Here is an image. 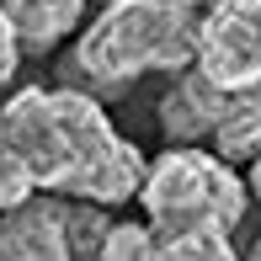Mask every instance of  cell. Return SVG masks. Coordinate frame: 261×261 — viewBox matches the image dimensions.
<instances>
[{"label":"cell","instance_id":"ba28073f","mask_svg":"<svg viewBox=\"0 0 261 261\" xmlns=\"http://www.w3.org/2000/svg\"><path fill=\"white\" fill-rule=\"evenodd\" d=\"M208 149L219 160H229V165L251 160L261 149V86L229 91V107H224V117H219V128H213Z\"/></svg>","mask_w":261,"mask_h":261},{"label":"cell","instance_id":"8992f818","mask_svg":"<svg viewBox=\"0 0 261 261\" xmlns=\"http://www.w3.org/2000/svg\"><path fill=\"white\" fill-rule=\"evenodd\" d=\"M155 107H160L155 112L160 134L171 139V144H208L219 117H224V107H229V91L213 86L197 64H187V69L171 75V86H165V96Z\"/></svg>","mask_w":261,"mask_h":261},{"label":"cell","instance_id":"30bf717a","mask_svg":"<svg viewBox=\"0 0 261 261\" xmlns=\"http://www.w3.org/2000/svg\"><path fill=\"white\" fill-rule=\"evenodd\" d=\"M96 261H160L155 256V229H149V224H134V219L107 224Z\"/></svg>","mask_w":261,"mask_h":261},{"label":"cell","instance_id":"4fadbf2b","mask_svg":"<svg viewBox=\"0 0 261 261\" xmlns=\"http://www.w3.org/2000/svg\"><path fill=\"white\" fill-rule=\"evenodd\" d=\"M245 192H251L256 203H261V149H256V155H251V181H245Z\"/></svg>","mask_w":261,"mask_h":261},{"label":"cell","instance_id":"7c38bea8","mask_svg":"<svg viewBox=\"0 0 261 261\" xmlns=\"http://www.w3.org/2000/svg\"><path fill=\"white\" fill-rule=\"evenodd\" d=\"M21 69V43H16V27L6 21V11H0V86H11Z\"/></svg>","mask_w":261,"mask_h":261},{"label":"cell","instance_id":"5b68a950","mask_svg":"<svg viewBox=\"0 0 261 261\" xmlns=\"http://www.w3.org/2000/svg\"><path fill=\"white\" fill-rule=\"evenodd\" d=\"M192 64L224 91L261 86V0H213L197 11Z\"/></svg>","mask_w":261,"mask_h":261},{"label":"cell","instance_id":"8fae6325","mask_svg":"<svg viewBox=\"0 0 261 261\" xmlns=\"http://www.w3.org/2000/svg\"><path fill=\"white\" fill-rule=\"evenodd\" d=\"M27 192H32V176H27V165L16 160V149H11V139H6V123H0V208L21 203Z\"/></svg>","mask_w":261,"mask_h":261},{"label":"cell","instance_id":"5bb4252c","mask_svg":"<svg viewBox=\"0 0 261 261\" xmlns=\"http://www.w3.org/2000/svg\"><path fill=\"white\" fill-rule=\"evenodd\" d=\"M181 6H192V11H208V6H213V0H181Z\"/></svg>","mask_w":261,"mask_h":261},{"label":"cell","instance_id":"3957f363","mask_svg":"<svg viewBox=\"0 0 261 261\" xmlns=\"http://www.w3.org/2000/svg\"><path fill=\"white\" fill-rule=\"evenodd\" d=\"M139 203L144 224L160 234L176 229H240L251 192H245L240 171L219 160L213 149L197 144H171L165 155L144 160V181H139Z\"/></svg>","mask_w":261,"mask_h":261},{"label":"cell","instance_id":"277c9868","mask_svg":"<svg viewBox=\"0 0 261 261\" xmlns=\"http://www.w3.org/2000/svg\"><path fill=\"white\" fill-rule=\"evenodd\" d=\"M107 208L64 192H27L0 208V261H96Z\"/></svg>","mask_w":261,"mask_h":261},{"label":"cell","instance_id":"9a60e30c","mask_svg":"<svg viewBox=\"0 0 261 261\" xmlns=\"http://www.w3.org/2000/svg\"><path fill=\"white\" fill-rule=\"evenodd\" d=\"M251 261H261V240H256V245H251Z\"/></svg>","mask_w":261,"mask_h":261},{"label":"cell","instance_id":"6da1fadb","mask_svg":"<svg viewBox=\"0 0 261 261\" xmlns=\"http://www.w3.org/2000/svg\"><path fill=\"white\" fill-rule=\"evenodd\" d=\"M6 139L27 165L32 192H64L80 203L123 208L139 197L144 155L123 139L107 107L80 86H27L0 107Z\"/></svg>","mask_w":261,"mask_h":261},{"label":"cell","instance_id":"52a82bcc","mask_svg":"<svg viewBox=\"0 0 261 261\" xmlns=\"http://www.w3.org/2000/svg\"><path fill=\"white\" fill-rule=\"evenodd\" d=\"M0 11L16 27L21 54H54L86 21V0H0Z\"/></svg>","mask_w":261,"mask_h":261},{"label":"cell","instance_id":"7a4b0ae2","mask_svg":"<svg viewBox=\"0 0 261 261\" xmlns=\"http://www.w3.org/2000/svg\"><path fill=\"white\" fill-rule=\"evenodd\" d=\"M197 54V11L181 0H101L80 27L69 69L96 91H128L144 75H176Z\"/></svg>","mask_w":261,"mask_h":261},{"label":"cell","instance_id":"9c48e42d","mask_svg":"<svg viewBox=\"0 0 261 261\" xmlns=\"http://www.w3.org/2000/svg\"><path fill=\"white\" fill-rule=\"evenodd\" d=\"M155 256L160 261H240L229 229H176V234L155 229Z\"/></svg>","mask_w":261,"mask_h":261}]
</instances>
